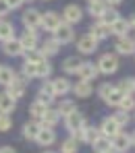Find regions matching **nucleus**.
<instances>
[{
  "label": "nucleus",
  "mask_w": 135,
  "mask_h": 153,
  "mask_svg": "<svg viewBox=\"0 0 135 153\" xmlns=\"http://www.w3.org/2000/svg\"><path fill=\"white\" fill-rule=\"evenodd\" d=\"M98 68H100V75H114L118 71V54H110L104 52L100 58H98Z\"/></svg>",
  "instance_id": "1"
},
{
  "label": "nucleus",
  "mask_w": 135,
  "mask_h": 153,
  "mask_svg": "<svg viewBox=\"0 0 135 153\" xmlns=\"http://www.w3.org/2000/svg\"><path fill=\"white\" fill-rule=\"evenodd\" d=\"M121 130H123V126L118 124V120L114 118V114H112V116H104V118H102V122H100V134H102V137L112 139V137H116Z\"/></svg>",
  "instance_id": "2"
},
{
  "label": "nucleus",
  "mask_w": 135,
  "mask_h": 153,
  "mask_svg": "<svg viewBox=\"0 0 135 153\" xmlns=\"http://www.w3.org/2000/svg\"><path fill=\"white\" fill-rule=\"evenodd\" d=\"M62 21L69 23V25H77L83 21V10H81L79 4H67L64 10H62Z\"/></svg>",
  "instance_id": "3"
},
{
  "label": "nucleus",
  "mask_w": 135,
  "mask_h": 153,
  "mask_svg": "<svg viewBox=\"0 0 135 153\" xmlns=\"http://www.w3.org/2000/svg\"><path fill=\"white\" fill-rule=\"evenodd\" d=\"M62 23H64V21H62V17H60L58 13H54V10H48V13H44V15H42V29H44V31L54 33V31L62 25Z\"/></svg>",
  "instance_id": "4"
},
{
  "label": "nucleus",
  "mask_w": 135,
  "mask_h": 153,
  "mask_svg": "<svg viewBox=\"0 0 135 153\" xmlns=\"http://www.w3.org/2000/svg\"><path fill=\"white\" fill-rule=\"evenodd\" d=\"M54 39H56L60 46L73 44V39H75V29H73V25H69V23H62V25H60L58 29H56V31H54Z\"/></svg>",
  "instance_id": "5"
},
{
  "label": "nucleus",
  "mask_w": 135,
  "mask_h": 153,
  "mask_svg": "<svg viewBox=\"0 0 135 153\" xmlns=\"http://www.w3.org/2000/svg\"><path fill=\"white\" fill-rule=\"evenodd\" d=\"M98 44L100 42L92 33H83L77 39V50H79V54H94V52L98 50Z\"/></svg>",
  "instance_id": "6"
},
{
  "label": "nucleus",
  "mask_w": 135,
  "mask_h": 153,
  "mask_svg": "<svg viewBox=\"0 0 135 153\" xmlns=\"http://www.w3.org/2000/svg\"><path fill=\"white\" fill-rule=\"evenodd\" d=\"M23 27L25 29H31V31H38L40 27H42V15H40V10H35V8H27L25 13H23Z\"/></svg>",
  "instance_id": "7"
},
{
  "label": "nucleus",
  "mask_w": 135,
  "mask_h": 153,
  "mask_svg": "<svg viewBox=\"0 0 135 153\" xmlns=\"http://www.w3.org/2000/svg\"><path fill=\"white\" fill-rule=\"evenodd\" d=\"M64 126H67V130H69L71 134L79 132V130H83V128L87 126V122H85V116H83L81 112H75V114L67 116V118H64Z\"/></svg>",
  "instance_id": "8"
},
{
  "label": "nucleus",
  "mask_w": 135,
  "mask_h": 153,
  "mask_svg": "<svg viewBox=\"0 0 135 153\" xmlns=\"http://www.w3.org/2000/svg\"><path fill=\"white\" fill-rule=\"evenodd\" d=\"M112 147H114V151L116 153H125L129 151L131 147H133V139H131V132L127 134V132H118L116 137H112Z\"/></svg>",
  "instance_id": "9"
},
{
  "label": "nucleus",
  "mask_w": 135,
  "mask_h": 153,
  "mask_svg": "<svg viewBox=\"0 0 135 153\" xmlns=\"http://www.w3.org/2000/svg\"><path fill=\"white\" fill-rule=\"evenodd\" d=\"M40 103H44V105H52V102L56 100V93H54V87H52V81H44V85L40 87V91H38V97H35Z\"/></svg>",
  "instance_id": "10"
},
{
  "label": "nucleus",
  "mask_w": 135,
  "mask_h": 153,
  "mask_svg": "<svg viewBox=\"0 0 135 153\" xmlns=\"http://www.w3.org/2000/svg\"><path fill=\"white\" fill-rule=\"evenodd\" d=\"M114 50L118 56H133L135 54V39L133 37H118L116 44H114Z\"/></svg>",
  "instance_id": "11"
},
{
  "label": "nucleus",
  "mask_w": 135,
  "mask_h": 153,
  "mask_svg": "<svg viewBox=\"0 0 135 153\" xmlns=\"http://www.w3.org/2000/svg\"><path fill=\"white\" fill-rule=\"evenodd\" d=\"M25 89H27V79L25 76H17V79L6 87V93L13 95L15 100H21V97L25 95Z\"/></svg>",
  "instance_id": "12"
},
{
  "label": "nucleus",
  "mask_w": 135,
  "mask_h": 153,
  "mask_svg": "<svg viewBox=\"0 0 135 153\" xmlns=\"http://www.w3.org/2000/svg\"><path fill=\"white\" fill-rule=\"evenodd\" d=\"M21 46H23V50L25 52H33L38 50V39H40V35H38V31H31V29H25L23 33H21Z\"/></svg>",
  "instance_id": "13"
},
{
  "label": "nucleus",
  "mask_w": 135,
  "mask_h": 153,
  "mask_svg": "<svg viewBox=\"0 0 135 153\" xmlns=\"http://www.w3.org/2000/svg\"><path fill=\"white\" fill-rule=\"evenodd\" d=\"M71 137H75V139H77L79 143H89V145H94V143H96V139L100 137V128L85 126L83 130L75 132V134H71Z\"/></svg>",
  "instance_id": "14"
},
{
  "label": "nucleus",
  "mask_w": 135,
  "mask_h": 153,
  "mask_svg": "<svg viewBox=\"0 0 135 153\" xmlns=\"http://www.w3.org/2000/svg\"><path fill=\"white\" fill-rule=\"evenodd\" d=\"M42 128H44L42 120H31V122H25V124H23L21 134H23L25 139H29V141H35V139H38V134L42 132Z\"/></svg>",
  "instance_id": "15"
},
{
  "label": "nucleus",
  "mask_w": 135,
  "mask_h": 153,
  "mask_svg": "<svg viewBox=\"0 0 135 153\" xmlns=\"http://www.w3.org/2000/svg\"><path fill=\"white\" fill-rule=\"evenodd\" d=\"M2 52L6 54V56H10V58H17V56H21L23 54V46H21V39H8V42H4L2 44Z\"/></svg>",
  "instance_id": "16"
},
{
  "label": "nucleus",
  "mask_w": 135,
  "mask_h": 153,
  "mask_svg": "<svg viewBox=\"0 0 135 153\" xmlns=\"http://www.w3.org/2000/svg\"><path fill=\"white\" fill-rule=\"evenodd\" d=\"M15 108H17V100H15L13 95H8L6 91H2V93H0V114L10 116V114L15 112Z\"/></svg>",
  "instance_id": "17"
},
{
  "label": "nucleus",
  "mask_w": 135,
  "mask_h": 153,
  "mask_svg": "<svg viewBox=\"0 0 135 153\" xmlns=\"http://www.w3.org/2000/svg\"><path fill=\"white\" fill-rule=\"evenodd\" d=\"M98 75H100V68H98L96 62H89V60L83 62V66H81V71H79V76L83 81H94Z\"/></svg>",
  "instance_id": "18"
},
{
  "label": "nucleus",
  "mask_w": 135,
  "mask_h": 153,
  "mask_svg": "<svg viewBox=\"0 0 135 153\" xmlns=\"http://www.w3.org/2000/svg\"><path fill=\"white\" fill-rule=\"evenodd\" d=\"M73 93L81 97V100H85V97H89L92 93H94V87H92V81H77L75 85H73Z\"/></svg>",
  "instance_id": "19"
},
{
  "label": "nucleus",
  "mask_w": 135,
  "mask_h": 153,
  "mask_svg": "<svg viewBox=\"0 0 135 153\" xmlns=\"http://www.w3.org/2000/svg\"><path fill=\"white\" fill-rule=\"evenodd\" d=\"M52 87H54V93H56L58 97H62V95H67L69 91H73V85H71L69 79H64V76L52 79Z\"/></svg>",
  "instance_id": "20"
},
{
  "label": "nucleus",
  "mask_w": 135,
  "mask_h": 153,
  "mask_svg": "<svg viewBox=\"0 0 135 153\" xmlns=\"http://www.w3.org/2000/svg\"><path fill=\"white\" fill-rule=\"evenodd\" d=\"M81 66H83V60H79L77 56H69L64 62H62V71L67 75H79Z\"/></svg>",
  "instance_id": "21"
},
{
  "label": "nucleus",
  "mask_w": 135,
  "mask_h": 153,
  "mask_svg": "<svg viewBox=\"0 0 135 153\" xmlns=\"http://www.w3.org/2000/svg\"><path fill=\"white\" fill-rule=\"evenodd\" d=\"M92 147H94V151H96V153H116V151H114V147H112V139L102 137V134L96 139V143H94Z\"/></svg>",
  "instance_id": "22"
},
{
  "label": "nucleus",
  "mask_w": 135,
  "mask_h": 153,
  "mask_svg": "<svg viewBox=\"0 0 135 153\" xmlns=\"http://www.w3.org/2000/svg\"><path fill=\"white\" fill-rule=\"evenodd\" d=\"M110 31H112V33H114L116 37H127V35L131 33V25H129V19H123V17H121V19H118V21H116L114 25L110 27Z\"/></svg>",
  "instance_id": "23"
},
{
  "label": "nucleus",
  "mask_w": 135,
  "mask_h": 153,
  "mask_svg": "<svg viewBox=\"0 0 135 153\" xmlns=\"http://www.w3.org/2000/svg\"><path fill=\"white\" fill-rule=\"evenodd\" d=\"M42 147H50L54 141H56V132H54V128H48V126H44L42 128V132L38 134V139H35Z\"/></svg>",
  "instance_id": "24"
},
{
  "label": "nucleus",
  "mask_w": 135,
  "mask_h": 153,
  "mask_svg": "<svg viewBox=\"0 0 135 153\" xmlns=\"http://www.w3.org/2000/svg\"><path fill=\"white\" fill-rule=\"evenodd\" d=\"M58 50H60V44L56 42V39H44V44L40 46V52L44 54V58H50V56H56L58 54Z\"/></svg>",
  "instance_id": "25"
},
{
  "label": "nucleus",
  "mask_w": 135,
  "mask_h": 153,
  "mask_svg": "<svg viewBox=\"0 0 135 153\" xmlns=\"http://www.w3.org/2000/svg\"><path fill=\"white\" fill-rule=\"evenodd\" d=\"M17 76H19V75L15 73V68H13V66H6V64H4V66H0V85H2V87H8Z\"/></svg>",
  "instance_id": "26"
},
{
  "label": "nucleus",
  "mask_w": 135,
  "mask_h": 153,
  "mask_svg": "<svg viewBox=\"0 0 135 153\" xmlns=\"http://www.w3.org/2000/svg\"><path fill=\"white\" fill-rule=\"evenodd\" d=\"M108 4L106 0H96V2H89V15L94 19H102V15L108 10Z\"/></svg>",
  "instance_id": "27"
},
{
  "label": "nucleus",
  "mask_w": 135,
  "mask_h": 153,
  "mask_svg": "<svg viewBox=\"0 0 135 153\" xmlns=\"http://www.w3.org/2000/svg\"><path fill=\"white\" fill-rule=\"evenodd\" d=\"M89 33H92V35L98 39V42H102V39H106V37L110 35V33H112V31H110V27H108V25H104L102 21H98L96 25L89 29Z\"/></svg>",
  "instance_id": "28"
},
{
  "label": "nucleus",
  "mask_w": 135,
  "mask_h": 153,
  "mask_svg": "<svg viewBox=\"0 0 135 153\" xmlns=\"http://www.w3.org/2000/svg\"><path fill=\"white\" fill-rule=\"evenodd\" d=\"M56 110H58V114L62 118H67V116H71V114L77 112V103L73 102V100H62V102L56 105Z\"/></svg>",
  "instance_id": "29"
},
{
  "label": "nucleus",
  "mask_w": 135,
  "mask_h": 153,
  "mask_svg": "<svg viewBox=\"0 0 135 153\" xmlns=\"http://www.w3.org/2000/svg\"><path fill=\"white\" fill-rule=\"evenodd\" d=\"M62 116L58 114V110H52V108H48V112L44 114V118H42V124L48 128H54L56 124H58V120H60Z\"/></svg>",
  "instance_id": "30"
},
{
  "label": "nucleus",
  "mask_w": 135,
  "mask_h": 153,
  "mask_svg": "<svg viewBox=\"0 0 135 153\" xmlns=\"http://www.w3.org/2000/svg\"><path fill=\"white\" fill-rule=\"evenodd\" d=\"M8 39H15V27L8 21H0V42H8Z\"/></svg>",
  "instance_id": "31"
},
{
  "label": "nucleus",
  "mask_w": 135,
  "mask_h": 153,
  "mask_svg": "<svg viewBox=\"0 0 135 153\" xmlns=\"http://www.w3.org/2000/svg\"><path fill=\"white\" fill-rule=\"evenodd\" d=\"M48 112V105H44V103H40L38 100L29 105V114H31V118L33 120H42L44 118V114Z\"/></svg>",
  "instance_id": "32"
},
{
  "label": "nucleus",
  "mask_w": 135,
  "mask_h": 153,
  "mask_svg": "<svg viewBox=\"0 0 135 153\" xmlns=\"http://www.w3.org/2000/svg\"><path fill=\"white\" fill-rule=\"evenodd\" d=\"M77 151H79V141H77L75 137H69V139L62 141L60 153H77Z\"/></svg>",
  "instance_id": "33"
},
{
  "label": "nucleus",
  "mask_w": 135,
  "mask_h": 153,
  "mask_svg": "<svg viewBox=\"0 0 135 153\" xmlns=\"http://www.w3.org/2000/svg\"><path fill=\"white\" fill-rule=\"evenodd\" d=\"M118 19H121V15L116 13V8H114V6H108V10L104 13V15H102V19H100V21H102L104 25L112 27L114 23H116V21H118Z\"/></svg>",
  "instance_id": "34"
},
{
  "label": "nucleus",
  "mask_w": 135,
  "mask_h": 153,
  "mask_svg": "<svg viewBox=\"0 0 135 153\" xmlns=\"http://www.w3.org/2000/svg\"><path fill=\"white\" fill-rule=\"evenodd\" d=\"M123 97H125V93H123L118 87H114V89H112V93L106 97V103H108V105H112V108H118L121 102H123Z\"/></svg>",
  "instance_id": "35"
},
{
  "label": "nucleus",
  "mask_w": 135,
  "mask_h": 153,
  "mask_svg": "<svg viewBox=\"0 0 135 153\" xmlns=\"http://www.w3.org/2000/svg\"><path fill=\"white\" fill-rule=\"evenodd\" d=\"M125 95H135V79H123V81H118V85H116Z\"/></svg>",
  "instance_id": "36"
},
{
  "label": "nucleus",
  "mask_w": 135,
  "mask_h": 153,
  "mask_svg": "<svg viewBox=\"0 0 135 153\" xmlns=\"http://www.w3.org/2000/svg\"><path fill=\"white\" fill-rule=\"evenodd\" d=\"M50 73H52V64H50V60L46 58V60H42L40 64H38V79H48L50 76Z\"/></svg>",
  "instance_id": "37"
},
{
  "label": "nucleus",
  "mask_w": 135,
  "mask_h": 153,
  "mask_svg": "<svg viewBox=\"0 0 135 153\" xmlns=\"http://www.w3.org/2000/svg\"><path fill=\"white\" fill-rule=\"evenodd\" d=\"M21 73L25 79H38V64H33V62H23V68H21Z\"/></svg>",
  "instance_id": "38"
},
{
  "label": "nucleus",
  "mask_w": 135,
  "mask_h": 153,
  "mask_svg": "<svg viewBox=\"0 0 135 153\" xmlns=\"http://www.w3.org/2000/svg\"><path fill=\"white\" fill-rule=\"evenodd\" d=\"M118 110H123V112L135 110V95H125L123 102H121V105H118Z\"/></svg>",
  "instance_id": "39"
},
{
  "label": "nucleus",
  "mask_w": 135,
  "mask_h": 153,
  "mask_svg": "<svg viewBox=\"0 0 135 153\" xmlns=\"http://www.w3.org/2000/svg\"><path fill=\"white\" fill-rule=\"evenodd\" d=\"M114 87H116L114 83H102V85L98 87V95H100V97L106 102V97L110 95V93H112V89H114Z\"/></svg>",
  "instance_id": "40"
},
{
  "label": "nucleus",
  "mask_w": 135,
  "mask_h": 153,
  "mask_svg": "<svg viewBox=\"0 0 135 153\" xmlns=\"http://www.w3.org/2000/svg\"><path fill=\"white\" fill-rule=\"evenodd\" d=\"M25 60H27V62H33V64H40V62L46 60V58H44V54H42L40 50H33V52H27Z\"/></svg>",
  "instance_id": "41"
},
{
  "label": "nucleus",
  "mask_w": 135,
  "mask_h": 153,
  "mask_svg": "<svg viewBox=\"0 0 135 153\" xmlns=\"http://www.w3.org/2000/svg\"><path fill=\"white\" fill-rule=\"evenodd\" d=\"M114 118L118 120V124H121V126H127V124L131 122V116H129V112H123V110H118V112L114 114Z\"/></svg>",
  "instance_id": "42"
},
{
  "label": "nucleus",
  "mask_w": 135,
  "mask_h": 153,
  "mask_svg": "<svg viewBox=\"0 0 135 153\" xmlns=\"http://www.w3.org/2000/svg\"><path fill=\"white\" fill-rule=\"evenodd\" d=\"M13 126V120H10V116H6V114H0V132H6V130H10Z\"/></svg>",
  "instance_id": "43"
},
{
  "label": "nucleus",
  "mask_w": 135,
  "mask_h": 153,
  "mask_svg": "<svg viewBox=\"0 0 135 153\" xmlns=\"http://www.w3.org/2000/svg\"><path fill=\"white\" fill-rule=\"evenodd\" d=\"M4 2H6V6H8V10H15V8L23 6V2H25V0H4Z\"/></svg>",
  "instance_id": "44"
},
{
  "label": "nucleus",
  "mask_w": 135,
  "mask_h": 153,
  "mask_svg": "<svg viewBox=\"0 0 135 153\" xmlns=\"http://www.w3.org/2000/svg\"><path fill=\"white\" fill-rule=\"evenodd\" d=\"M8 13V6H6V2L4 0H0V17H4Z\"/></svg>",
  "instance_id": "45"
},
{
  "label": "nucleus",
  "mask_w": 135,
  "mask_h": 153,
  "mask_svg": "<svg viewBox=\"0 0 135 153\" xmlns=\"http://www.w3.org/2000/svg\"><path fill=\"white\" fill-rule=\"evenodd\" d=\"M0 153H17L15 147H0Z\"/></svg>",
  "instance_id": "46"
},
{
  "label": "nucleus",
  "mask_w": 135,
  "mask_h": 153,
  "mask_svg": "<svg viewBox=\"0 0 135 153\" xmlns=\"http://www.w3.org/2000/svg\"><path fill=\"white\" fill-rule=\"evenodd\" d=\"M129 25H131V29H135V13L129 17Z\"/></svg>",
  "instance_id": "47"
},
{
  "label": "nucleus",
  "mask_w": 135,
  "mask_h": 153,
  "mask_svg": "<svg viewBox=\"0 0 135 153\" xmlns=\"http://www.w3.org/2000/svg\"><path fill=\"white\" fill-rule=\"evenodd\" d=\"M108 4H110V6H116V4H121V2H123V0H106Z\"/></svg>",
  "instance_id": "48"
},
{
  "label": "nucleus",
  "mask_w": 135,
  "mask_h": 153,
  "mask_svg": "<svg viewBox=\"0 0 135 153\" xmlns=\"http://www.w3.org/2000/svg\"><path fill=\"white\" fill-rule=\"evenodd\" d=\"M131 139H133V147H135V130L131 132Z\"/></svg>",
  "instance_id": "49"
},
{
  "label": "nucleus",
  "mask_w": 135,
  "mask_h": 153,
  "mask_svg": "<svg viewBox=\"0 0 135 153\" xmlns=\"http://www.w3.org/2000/svg\"><path fill=\"white\" fill-rule=\"evenodd\" d=\"M44 153H56V151H44Z\"/></svg>",
  "instance_id": "50"
},
{
  "label": "nucleus",
  "mask_w": 135,
  "mask_h": 153,
  "mask_svg": "<svg viewBox=\"0 0 135 153\" xmlns=\"http://www.w3.org/2000/svg\"><path fill=\"white\" fill-rule=\"evenodd\" d=\"M87 2H96V0H87Z\"/></svg>",
  "instance_id": "51"
},
{
  "label": "nucleus",
  "mask_w": 135,
  "mask_h": 153,
  "mask_svg": "<svg viewBox=\"0 0 135 153\" xmlns=\"http://www.w3.org/2000/svg\"><path fill=\"white\" fill-rule=\"evenodd\" d=\"M25 2H33V0H25Z\"/></svg>",
  "instance_id": "52"
},
{
  "label": "nucleus",
  "mask_w": 135,
  "mask_h": 153,
  "mask_svg": "<svg viewBox=\"0 0 135 153\" xmlns=\"http://www.w3.org/2000/svg\"><path fill=\"white\" fill-rule=\"evenodd\" d=\"M0 21H2V17H0Z\"/></svg>",
  "instance_id": "53"
}]
</instances>
